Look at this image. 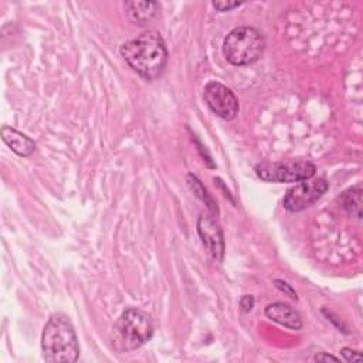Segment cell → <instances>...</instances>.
Listing matches in <instances>:
<instances>
[{"instance_id":"6da1fadb","label":"cell","mask_w":363,"mask_h":363,"mask_svg":"<svg viewBox=\"0 0 363 363\" xmlns=\"http://www.w3.org/2000/svg\"><path fill=\"white\" fill-rule=\"evenodd\" d=\"M125 61L143 79L159 78L167 62V48L163 37L156 31H146L121 45Z\"/></svg>"},{"instance_id":"7a4b0ae2","label":"cell","mask_w":363,"mask_h":363,"mask_svg":"<svg viewBox=\"0 0 363 363\" xmlns=\"http://www.w3.org/2000/svg\"><path fill=\"white\" fill-rule=\"evenodd\" d=\"M43 357L50 363H72L79 356L75 329L64 313H54L41 333Z\"/></svg>"},{"instance_id":"3957f363","label":"cell","mask_w":363,"mask_h":363,"mask_svg":"<svg viewBox=\"0 0 363 363\" xmlns=\"http://www.w3.org/2000/svg\"><path fill=\"white\" fill-rule=\"evenodd\" d=\"M265 48L262 34L248 26L233 28L223 43L225 60L233 65H250L259 60Z\"/></svg>"},{"instance_id":"277c9868","label":"cell","mask_w":363,"mask_h":363,"mask_svg":"<svg viewBox=\"0 0 363 363\" xmlns=\"http://www.w3.org/2000/svg\"><path fill=\"white\" fill-rule=\"evenodd\" d=\"M116 333L123 347L133 350L150 340L153 336V322L146 312L129 308L121 315L116 323Z\"/></svg>"},{"instance_id":"5b68a950","label":"cell","mask_w":363,"mask_h":363,"mask_svg":"<svg viewBox=\"0 0 363 363\" xmlns=\"http://www.w3.org/2000/svg\"><path fill=\"white\" fill-rule=\"evenodd\" d=\"M257 176L264 182L294 183L312 179L316 173L313 163L306 160L296 162H262L255 166Z\"/></svg>"},{"instance_id":"8992f818","label":"cell","mask_w":363,"mask_h":363,"mask_svg":"<svg viewBox=\"0 0 363 363\" xmlns=\"http://www.w3.org/2000/svg\"><path fill=\"white\" fill-rule=\"evenodd\" d=\"M328 190V182L323 177L309 180H302L301 183L292 186L286 190V194L284 196L282 204L288 211L296 213L302 211L306 207L312 206L315 201H318Z\"/></svg>"},{"instance_id":"52a82bcc","label":"cell","mask_w":363,"mask_h":363,"mask_svg":"<svg viewBox=\"0 0 363 363\" xmlns=\"http://www.w3.org/2000/svg\"><path fill=\"white\" fill-rule=\"evenodd\" d=\"M204 99L208 108L221 119L231 121L238 113V101L233 91L224 84L210 81L204 86Z\"/></svg>"},{"instance_id":"ba28073f","label":"cell","mask_w":363,"mask_h":363,"mask_svg":"<svg viewBox=\"0 0 363 363\" xmlns=\"http://www.w3.org/2000/svg\"><path fill=\"white\" fill-rule=\"evenodd\" d=\"M197 233L201 238L208 254L216 261H223L224 257V237L223 231L216 221V218L210 214H200L197 220Z\"/></svg>"},{"instance_id":"9c48e42d","label":"cell","mask_w":363,"mask_h":363,"mask_svg":"<svg viewBox=\"0 0 363 363\" xmlns=\"http://www.w3.org/2000/svg\"><path fill=\"white\" fill-rule=\"evenodd\" d=\"M265 315L271 320H274L285 328H289L294 330H299L302 328V319H301L299 313L294 308H291L289 305H286L284 302L269 303L265 308Z\"/></svg>"},{"instance_id":"30bf717a","label":"cell","mask_w":363,"mask_h":363,"mask_svg":"<svg viewBox=\"0 0 363 363\" xmlns=\"http://www.w3.org/2000/svg\"><path fill=\"white\" fill-rule=\"evenodd\" d=\"M1 139L18 156L27 157L31 153H34V150H35V142L30 136L18 132L14 128L3 126L1 128Z\"/></svg>"},{"instance_id":"8fae6325","label":"cell","mask_w":363,"mask_h":363,"mask_svg":"<svg viewBox=\"0 0 363 363\" xmlns=\"http://www.w3.org/2000/svg\"><path fill=\"white\" fill-rule=\"evenodd\" d=\"M125 7L130 20L138 24L147 23L159 11V3L156 1H126Z\"/></svg>"},{"instance_id":"7c38bea8","label":"cell","mask_w":363,"mask_h":363,"mask_svg":"<svg viewBox=\"0 0 363 363\" xmlns=\"http://www.w3.org/2000/svg\"><path fill=\"white\" fill-rule=\"evenodd\" d=\"M340 204L342 207L352 216H354L356 218L362 217V189L357 187H352L349 190H346L342 196H340Z\"/></svg>"},{"instance_id":"4fadbf2b","label":"cell","mask_w":363,"mask_h":363,"mask_svg":"<svg viewBox=\"0 0 363 363\" xmlns=\"http://www.w3.org/2000/svg\"><path fill=\"white\" fill-rule=\"evenodd\" d=\"M187 183H189V186H190V189L194 191V194L200 199V200H203L206 204H207V207L210 208V210H217V207H216V204H214V201H213V199L208 196V193H207V190L203 187V184L200 183V180L194 176V174H187Z\"/></svg>"},{"instance_id":"5bb4252c","label":"cell","mask_w":363,"mask_h":363,"mask_svg":"<svg viewBox=\"0 0 363 363\" xmlns=\"http://www.w3.org/2000/svg\"><path fill=\"white\" fill-rule=\"evenodd\" d=\"M340 353H342V356H343V359H345L346 362H360V360H362L360 353H359L357 350L350 349V347H343V349L340 350Z\"/></svg>"},{"instance_id":"9a60e30c","label":"cell","mask_w":363,"mask_h":363,"mask_svg":"<svg viewBox=\"0 0 363 363\" xmlns=\"http://www.w3.org/2000/svg\"><path fill=\"white\" fill-rule=\"evenodd\" d=\"M241 4V1H213L214 9H217L218 11H228L234 7H238Z\"/></svg>"},{"instance_id":"2e32d148","label":"cell","mask_w":363,"mask_h":363,"mask_svg":"<svg viewBox=\"0 0 363 363\" xmlns=\"http://www.w3.org/2000/svg\"><path fill=\"white\" fill-rule=\"evenodd\" d=\"M240 306L244 312H250L254 306V298L251 295H244L241 299H240Z\"/></svg>"},{"instance_id":"e0dca14e","label":"cell","mask_w":363,"mask_h":363,"mask_svg":"<svg viewBox=\"0 0 363 363\" xmlns=\"http://www.w3.org/2000/svg\"><path fill=\"white\" fill-rule=\"evenodd\" d=\"M275 285H277V288H279L281 291H284V292H286L292 299H296V292L286 284V282H282V281H279V279H277L275 281Z\"/></svg>"},{"instance_id":"ac0fdd59","label":"cell","mask_w":363,"mask_h":363,"mask_svg":"<svg viewBox=\"0 0 363 363\" xmlns=\"http://www.w3.org/2000/svg\"><path fill=\"white\" fill-rule=\"evenodd\" d=\"M313 360H315V362H329V360H332V362H339V359H337L336 356H332V354H328V353H319V354H316V356L313 357Z\"/></svg>"}]
</instances>
